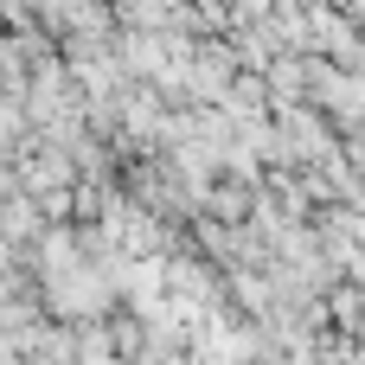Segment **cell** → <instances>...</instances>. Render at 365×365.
Masks as SVG:
<instances>
[{
    "label": "cell",
    "instance_id": "obj_1",
    "mask_svg": "<svg viewBox=\"0 0 365 365\" xmlns=\"http://www.w3.org/2000/svg\"><path fill=\"white\" fill-rule=\"evenodd\" d=\"M38 295H45V314L83 327L90 314L109 308L115 276H96V269H90V244L77 250L71 237H45V250H38Z\"/></svg>",
    "mask_w": 365,
    "mask_h": 365
},
{
    "label": "cell",
    "instance_id": "obj_3",
    "mask_svg": "<svg viewBox=\"0 0 365 365\" xmlns=\"http://www.w3.org/2000/svg\"><path fill=\"white\" fill-rule=\"evenodd\" d=\"M0 237H32V212H26V205H13V212L0 218Z\"/></svg>",
    "mask_w": 365,
    "mask_h": 365
},
{
    "label": "cell",
    "instance_id": "obj_2",
    "mask_svg": "<svg viewBox=\"0 0 365 365\" xmlns=\"http://www.w3.org/2000/svg\"><path fill=\"white\" fill-rule=\"evenodd\" d=\"M26 365H83V353H77V334H64V327H45V334L26 346Z\"/></svg>",
    "mask_w": 365,
    "mask_h": 365
}]
</instances>
